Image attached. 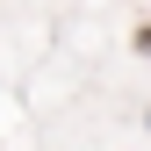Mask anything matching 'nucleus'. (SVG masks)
Instances as JSON below:
<instances>
[{
  "label": "nucleus",
  "mask_w": 151,
  "mask_h": 151,
  "mask_svg": "<svg viewBox=\"0 0 151 151\" xmlns=\"http://www.w3.org/2000/svg\"><path fill=\"white\" fill-rule=\"evenodd\" d=\"M144 50H151V29H144Z\"/></svg>",
  "instance_id": "nucleus-1"
}]
</instances>
